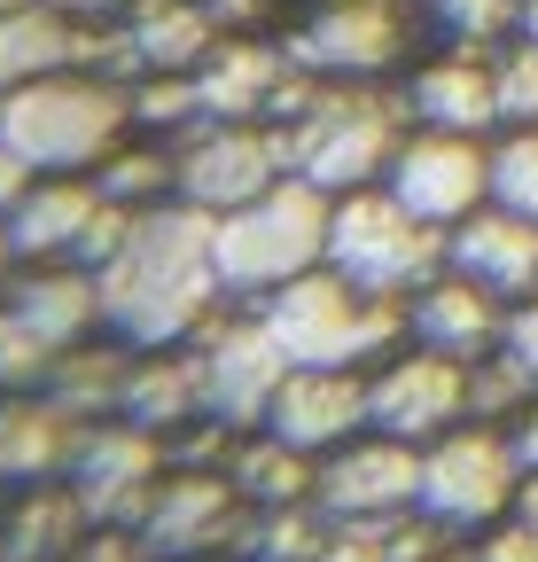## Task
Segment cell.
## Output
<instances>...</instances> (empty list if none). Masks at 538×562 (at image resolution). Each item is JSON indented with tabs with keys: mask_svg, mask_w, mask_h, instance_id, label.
Listing matches in <instances>:
<instances>
[{
	"mask_svg": "<svg viewBox=\"0 0 538 562\" xmlns=\"http://www.w3.org/2000/svg\"><path fill=\"white\" fill-rule=\"evenodd\" d=\"M94 290H102V336L133 344V351H172L195 344L234 297L219 290V266H211V211L195 203H149L133 220L125 250L110 266H94Z\"/></svg>",
	"mask_w": 538,
	"mask_h": 562,
	"instance_id": "obj_1",
	"label": "cell"
},
{
	"mask_svg": "<svg viewBox=\"0 0 538 562\" xmlns=\"http://www.w3.org/2000/svg\"><path fill=\"white\" fill-rule=\"evenodd\" d=\"M0 140L39 180H87L110 149L133 140V87L110 70H55L16 94H0Z\"/></svg>",
	"mask_w": 538,
	"mask_h": 562,
	"instance_id": "obj_2",
	"label": "cell"
},
{
	"mask_svg": "<svg viewBox=\"0 0 538 562\" xmlns=\"http://www.w3.org/2000/svg\"><path fill=\"white\" fill-rule=\"evenodd\" d=\"M328 211H335V195H320V188L297 180V172H282L257 203L211 220L219 290H227L234 305H257V297L289 290L297 273L328 266Z\"/></svg>",
	"mask_w": 538,
	"mask_h": 562,
	"instance_id": "obj_3",
	"label": "cell"
},
{
	"mask_svg": "<svg viewBox=\"0 0 538 562\" xmlns=\"http://www.w3.org/2000/svg\"><path fill=\"white\" fill-rule=\"evenodd\" d=\"M257 321L274 328L289 368H382L398 344H407V305L352 290L344 273H297L289 290L257 297Z\"/></svg>",
	"mask_w": 538,
	"mask_h": 562,
	"instance_id": "obj_4",
	"label": "cell"
},
{
	"mask_svg": "<svg viewBox=\"0 0 538 562\" xmlns=\"http://www.w3.org/2000/svg\"><path fill=\"white\" fill-rule=\"evenodd\" d=\"M407 94L398 87H320L305 117L274 125L282 133V165L297 180H312L320 195H352L375 188L407 140Z\"/></svg>",
	"mask_w": 538,
	"mask_h": 562,
	"instance_id": "obj_5",
	"label": "cell"
},
{
	"mask_svg": "<svg viewBox=\"0 0 538 562\" xmlns=\"http://www.w3.org/2000/svg\"><path fill=\"white\" fill-rule=\"evenodd\" d=\"M328 273H344L352 290H367V297L407 305L414 290H430V281L445 273V227L414 220L382 180L352 188V195H335V211H328Z\"/></svg>",
	"mask_w": 538,
	"mask_h": 562,
	"instance_id": "obj_6",
	"label": "cell"
},
{
	"mask_svg": "<svg viewBox=\"0 0 538 562\" xmlns=\"http://www.w3.org/2000/svg\"><path fill=\"white\" fill-rule=\"evenodd\" d=\"M515 492H523V461L515 438L492 422H460L437 446H422V516L445 539H477L500 516H515Z\"/></svg>",
	"mask_w": 538,
	"mask_h": 562,
	"instance_id": "obj_7",
	"label": "cell"
},
{
	"mask_svg": "<svg viewBox=\"0 0 538 562\" xmlns=\"http://www.w3.org/2000/svg\"><path fill=\"white\" fill-rule=\"evenodd\" d=\"M289 55L328 87H390V70L414 55V9L407 0H312L289 32Z\"/></svg>",
	"mask_w": 538,
	"mask_h": 562,
	"instance_id": "obj_8",
	"label": "cell"
},
{
	"mask_svg": "<svg viewBox=\"0 0 538 562\" xmlns=\"http://www.w3.org/2000/svg\"><path fill=\"white\" fill-rule=\"evenodd\" d=\"M289 165H282V133L274 125H250V117H195L172 140V195L227 220V211L257 203Z\"/></svg>",
	"mask_w": 538,
	"mask_h": 562,
	"instance_id": "obj_9",
	"label": "cell"
},
{
	"mask_svg": "<svg viewBox=\"0 0 538 562\" xmlns=\"http://www.w3.org/2000/svg\"><path fill=\"white\" fill-rule=\"evenodd\" d=\"M187 351H195V383H204V414L227 422V430H265V406H274L289 360L274 328L257 321V305H227Z\"/></svg>",
	"mask_w": 538,
	"mask_h": 562,
	"instance_id": "obj_10",
	"label": "cell"
},
{
	"mask_svg": "<svg viewBox=\"0 0 538 562\" xmlns=\"http://www.w3.org/2000/svg\"><path fill=\"white\" fill-rule=\"evenodd\" d=\"M382 188L407 203L414 220H430V227L453 235L468 211L492 203V140H477V133H437V125H407V140H398Z\"/></svg>",
	"mask_w": 538,
	"mask_h": 562,
	"instance_id": "obj_11",
	"label": "cell"
},
{
	"mask_svg": "<svg viewBox=\"0 0 538 562\" xmlns=\"http://www.w3.org/2000/svg\"><path fill=\"white\" fill-rule=\"evenodd\" d=\"M172 453L157 430H133V422H87L79 430V453L62 469V484L79 492V508L94 516V531H133L149 516V492L164 484Z\"/></svg>",
	"mask_w": 538,
	"mask_h": 562,
	"instance_id": "obj_12",
	"label": "cell"
},
{
	"mask_svg": "<svg viewBox=\"0 0 538 562\" xmlns=\"http://www.w3.org/2000/svg\"><path fill=\"white\" fill-rule=\"evenodd\" d=\"M468 422V360H445L430 344H398L382 368H367V430L437 446Z\"/></svg>",
	"mask_w": 538,
	"mask_h": 562,
	"instance_id": "obj_13",
	"label": "cell"
},
{
	"mask_svg": "<svg viewBox=\"0 0 538 562\" xmlns=\"http://www.w3.org/2000/svg\"><path fill=\"white\" fill-rule=\"evenodd\" d=\"M312 508L328 524H390V516H414L422 508V446L382 438V430H359L352 446L320 453Z\"/></svg>",
	"mask_w": 538,
	"mask_h": 562,
	"instance_id": "obj_14",
	"label": "cell"
},
{
	"mask_svg": "<svg viewBox=\"0 0 538 562\" xmlns=\"http://www.w3.org/2000/svg\"><path fill=\"white\" fill-rule=\"evenodd\" d=\"M242 516L250 508H242L227 469H164L133 539H141V554H164V562H204L211 547H234Z\"/></svg>",
	"mask_w": 538,
	"mask_h": 562,
	"instance_id": "obj_15",
	"label": "cell"
},
{
	"mask_svg": "<svg viewBox=\"0 0 538 562\" xmlns=\"http://www.w3.org/2000/svg\"><path fill=\"white\" fill-rule=\"evenodd\" d=\"M500 47H437L422 63H407V117L414 125H437V133H477L492 140L500 133V70H492Z\"/></svg>",
	"mask_w": 538,
	"mask_h": 562,
	"instance_id": "obj_16",
	"label": "cell"
},
{
	"mask_svg": "<svg viewBox=\"0 0 538 562\" xmlns=\"http://www.w3.org/2000/svg\"><path fill=\"white\" fill-rule=\"evenodd\" d=\"M204 117H250V125H274L282 94L305 79V63L289 55V40H257V32H227L204 63L187 70Z\"/></svg>",
	"mask_w": 538,
	"mask_h": 562,
	"instance_id": "obj_17",
	"label": "cell"
},
{
	"mask_svg": "<svg viewBox=\"0 0 538 562\" xmlns=\"http://www.w3.org/2000/svg\"><path fill=\"white\" fill-rule=\"evenodd\" d=\"M265 430L297 453H335L367 430V368H289L274 406H265Z\"/></svg>",
	"mask_w": 538,
	"mask_h": 562,
	"instance_id": "obj_18",
	"label": "cell"
},
{
	"mask_svg": "<svg viewBox=\"0 0 538 562\" xmlns=\"http://www.w3.org/2000/svg\"><path fill=\"white\" fill-rule=\"evenodd\" d=\"M445 266L460 281H477V290H492L500 305H530L538 297V220H523V211H468V220L445 235Z\"/></svg>",
	"mask_w": 538,
	"mask_h": 562,
	"instance_id": "obj_19",
	"label": "cell"
},
{
	"mask_svg": "<svg viewBox=\"0 0 538 562\" xmlns=\"http://www.w3.org/2000/svg\"><path fill=\"white\" fill-rule=\"evenodd\" d=\"M407 344H430V351H445V360L477 368V360H492V351L507 344V305L445 266L430 290L407 297Z\"/></svg>",
	"mask_w": 538,
	"mask_h": 562,
	"instance_id": "obj_20",
	"label": "cell"
},
{
	"mask_svg": "<svg viewBox=\"0 0 538 562\" xmlns=\"http://www.w3.org/2000/svg\"><path fill=\"white\" fill-rule=\"evenodd\" d=\"M117 24H125L117 40H125V70H133V79H187V70L227 40L204 0H133Z\"/></svg>",
	"mask_w": 538,
	"mask_h": 562,
	"instance_id": "obj_21",
	"label": "cell"
},
{
	"mask_svg": "<svg viewBox=\"0 0 538 562\" xmlns=\"http://www.w3.org/2000/svg\"><path fill=\"white\" fill-rule=\"evenodd\" d=\"M94 63V32H79V16L47 9V0H9L0 9V94H16L55 70H87Z\"/></svg>",
	"mask_w": 538,
	"mask_h": 562,
	"instance_id": "obj_22",
	"label": "cell"
},
{
	"mask_svg": "<svg viewBox=\"0 0 538 562\" xmlns=\"http://www.w3.org/2000/svg\"><path fill=\"white\" fill-rule=\"evenodd\" d=\"M79 453V422L47 391H9L0 398V484H55Z\"/></svg>",
	"mask_w": 538,
	"mask_h": 562,
	"instance_id": "obj_23",
	"label": "cell"
},
{
	"mask_svg": "<svg viewBox=\"0 0 538 562\" xmlns=\"http://www.w3.org/2000/svg\"><path fill=\"white\" fill-rule=\"evenodd\" d=\"M9 313H24L55 351H71V344H87L94 328H102V290H94V273L87 266H16V281H9V297H0Z\"/></svg>",
	"mask_w": 538,
	"mask_h": 562,
	"instance_id": "obj_24",
	"label": "cell"
},
{
	"mask_svg": "<svg viewBox=\"0 0 538 562\" xmlns=\"http://www.w3.org/2000/svg\"><path fill=\"white\" fill-rule=\"evenodd\" d=\"M117 422H133V430H157V438H180L187 422H204L195 351H187V344H172V351H133V368H125V398H117Z\"/></svg>",
	"mask_w": 538,
	"mask_h": 562,
	"instance_id": "obj_25",
	"label": "cell"
},
{
	"mask_svg": "<svg viewBox=\"0 0 538 562\" xmlns=\"http://www.w3.org/2000/svg\"><path fill=\"white\" fill-rule=\"evenodd\" d=\"M94 211H102L94 180H32V195L0 227H9L24 266H62V258H79V235L94 227Z\"/></svg>",
	"mask_w": 538,
	"mask_h": 562,
	"instance_id": "obj_26",
	"label": "cell"
},
{
	"mask_svg": "<svg viewBox=\"0 0 538 562\" xmlns=\"http://www.w3.org/2000/svg\"><path fill=\"white\" fill-rule=\"evenodd\" d=\"M87 539H94V516L79 508L71 484H32V501L9 508V524H0V554L9 562H71Z\"/></svg>",
	"mask_w": 538,
	"mask_h": 562,
	"instance_id": "obj_27",
	"label": "cell"
},
{
	"mask_svg": "<svg viewBox=\"0 0 538 562\" xmlns=\"http://www.w3.org/2000/svg\"><path fill=\"white\" fill-rule=\"evenodd\" d=\"M125 368H133V344H71V351H55V368H47V398L62 406V414H71L79 422V430H87V422H110L117 414V398H125Z\"/></svg>",
	"mask_w": 538,
	"mask_h": 562,
	"instance_id": "obj_28",
	"label": "cell"
},
{
	"mask_svg": "<svg viewBox=\"0 0 538 562\" xmlns=\"http://www.w3.org/2000/svg\"><path fill=\"white\" fill-rule=\"evenodd\" d=\"M227 476L242 492V508H305L320 484V453H297L274 430H242L227 453Z\"/></svg>",
	"mask_w": 538,
	"mask_h": 562,
	"instance_id": "obj_29",
	"label": "cell"
},
{
	"mask_svg": "<svg viewBox=\"0 0 538 562\" xmlns=\"http://www.w3.org/2000/svg\"><path fill=\"white\" fill-rule=\"evenodd\" d=\"M87 180H94V195H110L125 211L172 203V140H125V149H110Z\"/></svg>",
	"mask_w": 538,
	"mask_h": 562,
	"instance_id": "obj_30",
	"label": "cell"
},
{
	"mask_svg": "<svg viewBox=\"0 0 538 562\" xmlns=\"http://www.w3.org/2000/svg\"><path fill=\"white\" fill-rule=\"evenodd\" d=\"M538 406V383L507 360V351H492V360L468 368V422H492V430H515V422Z\"/></svg>",
	"mask_w": 538,
	"mask_h": 562,
	"instance_id": "obj_31",
	"label": "cell"
},
{
	"mask_svg": "<svg viewBox=\"0 0 538 562\" xmlns=\"http://www.w3.org/2000/svg\"><path fill=\"white\" fill-rule=\"evenodd\" d=\"M492 203L538 220V125H500L492 133Z\"/></svg>",
	"mask_w": 538,
	"mask_h": 562,
	"instance_id": "obj_32",
	"label": "cell"
},
{
	"mask_svg": "<svg viewBox=\"0 0 538 562\" xmlns=\"http://www.w3.org/2000/svg\"><path fill=\"white\" fill-rule=\"evenodd\" d=\"M430 24L445 32V47H507L523 0H430Z\"/></svg>",
	"mask_w": 538,
	"mask_h": 562,
	"instance_id": "obj_33",
	"label": "cell"
},
{
	"mask_svg": "<svg viewBox=\"0 0 538 562\" xmlns=\"http://www.w3.org/2000/svg\"><path fill=\"white\" fill-rule=\"evenodd\" d=\"M47 368H55V344L24 313L0 305V391H32V383H47Z\"/></svg>",
	"mask_w": 538,
	"mask_h": 562,
	"instance_id": "obj_34",
	"label": "cell"
},
{
	"mask_svg": "<svg viewBox=\"0 0 538 562\" xmlns=\"http://www.w3.org/2000/svg\"><path fill=\"white\" fill-rule=\"evenodd\" d=\"M492 70H500V125H538V40H507Z\"/></svg>",
	"mask_w": 538,
	"mask_h": 562,
	"instance_id": "obj_35",
	"label": "cell"
},
{
	"mask_svg": "<svg viewBox=\"0 0 538 562\" xmlns=\"http://www.w3.org/2000/svg\"><path fill=\"white\" fill-rule=\"evenodd\" d=\"M312 562H390L382 524H335V531H328V547H320Z\"/></svg>",
	"mask_w": 538,
	"mask_h": 562,
	"instance_id": "obj_36",
	"label": "cell"
},
{
	"mask_svg": "<svg viewBox=\"0 0 538 562\" xmlns=\"http://www.w3.org/2000/svg\"><path fill=\"white\" fill-rule=\"evenodd\" d=\"M477 562H538V531L515 524V516H500L492 531H477Z\"/></svg>",
	"mask_w": 538,
	"mask_h": 562,
	"instance_id": "obj_37",
	"label": "cell"
},
{
	"mask_svg": "<svg viewBox=\"0 0 538 562\" xmlns=\"http://www.w3.org/2000/svg\"><path fill=\"white\" fill-rule=\"evenodd\" d=\"M500 351L538 383V297H530V305H507V344H500Z\"/></svg>",
	"mask_w": 538,
	"mask_h": 562,
	"instance_id": "obj_38",
	"label": "cell"
},
{
	"mask_svg": "<svg viewBox=\"0 0 538 562\" xmlns=\"http://www.w3.org/2000/svg\"><path fill=\"white\" fill-rule=\"evenodd\" d=\"M32 180H39V172H32V165H24V157L9 149V140H0V220H9V211H16V203L32 195Z\"/></svg>",
	"mask_w": 538,
	"mask_h": 562,
	"instance_id": "obj_39",
	"label": "cell"
},
{
	"mask_svg": "<svg viewBox=\"0 0 538 562\" xmlns=\"http://www.w3.org/2000/svg\"><path fill=\"white\" fill-rule=\"evenodd\" d=\"M71 562H141V539H125V531H94Z\"/></svg>",
	"mask_w": 538,
	"mask_h": 562,
	"instance_id": "obj_40",
	"label": "cell"
},
{
	"mask_svg": "<svg viewBox=\"0 0 538 562\" xmlns=\"http://www.w3.org/2000/svg\"><path fill=\"white\" fill-rule=\"evenodd\" d=\"M507 438H515V461H523V476H538V406H530V414L515 422Z\"/></svg>",
	"mask_w": 538,
	"mask_h": 562,
	"instance_id": "obj_41",
	"label": "cell"
},
{
	"mask_svg": "<svg viewBox=\"0 0 538 562\" xmlns=\"http://www.w3.org/2000/svg\"><path fill=\"white\" fill-rule=\"evenodd\" d=\"M47 9H62V16H79V24H87V16H125L133 0H47Z\"/></svg>",
	"mask_w": 538,
	"mask_h": 562,
	"instance_id": "obj_42",
	"label": "cell"
},
{
	"mask_svg": "<svg viewBox=\"0 0 538 562\" xmlns=\"http://www.w3.org/2000/svg\"><path fill=\"white\" fill-rule=\"evenodd\" d=\"M515 524L538 531V476H523V492H515Z\"/></svg>",
	"mask_w": 538,
	"mask_h": 562,
	"instance_id": "obj_43",
	"label": "cell"
},
{
	"mask_svg": "<svg viewBox=\"0 0 538 562\" xmlns=\"http://www.w3.org/2000/svg\"><path fill=\"white\" fill-rule=\"evenodd\" d=\"M16 266H24V258H16V243H9V227H0V297H9V281H16Z\"/></svg>",
	"mask_w": 538,
	"mask_h": 562,
	"instance_id": "obj_44",
	"label": "cell"
},
{
	"mask_svg": "<svg viewBox=\"0 0 538 562\" xmlns=\"http://www.w3.org/2000/svg\"><path fill=\"white\" fill-rule=\"evenodd\" d=\"M515 40H538V0H523V24H515Z\"/></svg>",
	"mask_w": 538,
	"mask_h": 562,
	"instance_id": "obj_45",
	"label": "cell"
},
{
	"mask_svg": "<svg viewBox=\"0 0 538 562\" xmlns=\"http://www.w3.org/2000/svg\"><path fill=\"white\" fill-rule=\"evenodd\" d=\"M430 562H477V554H430Z\"/></svg>",
	"mask_w": 538,
	"mask_h": 562,
	"instance_id": "obj_46",
	"label": "cell"
},
{
	"mask_svg": "<svg viewBox=\"0 0 538 562\" xmlns=\"http://www.w3.org/2000/svg\"><path fill=\"white\" fill-rule=\"evenodd\" d=\"M0 9H9V0H0Z\"/></svg>",
	"mask_w": 538,
	"mask_h": 562,
	"instance_id": "obj_47",
	"label": "cell"
}]
</instances>
